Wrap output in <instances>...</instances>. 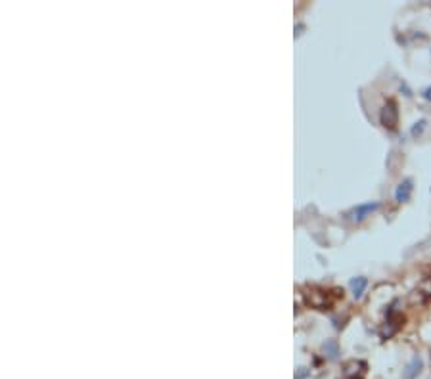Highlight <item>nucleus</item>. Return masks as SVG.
<instances>
[{"mask_svg": "<svg viewBox=\"0 0 431 379\" xmlns=\"http://www.w3.org/2000/svg\"><path fill=\"white\" fill-rule=\"evenodd\" d=\"M379 201H366V203H361V205H357L353 209V211H349V221L351 222H362L364 219H368L372 213H376L377 209H379Z\"/></svg>", "mask_w": 431, "mask_h": 379, "instance_id": "f257e3e1", "label": "nucleus"}, {"mask_svg": "<svg viewBox=\"0 0 431 379\" xmlns=\"http://www.w3.org/2000/svg\"><path fill=\"white\" fill-rule=\"evenodd\" d=\"M379 119H382V125L389 130H395L397 128V123H399V110H397V103L389 102L385 103L382 107V113H379Z\"/></svg>", "mask_w": 431, "mask_h": 379, "instance_id": "f03ea898", "label": "nucleus"}, {"mask_svg": "<svg viewBox=\"0 0 431 379\" xmlns=\"http://www.w3.org/2000/svg\"><path fill=\"white\" fill-rule=\"evenodd\" d=\"M423 370V360L420 355H414L402 370V379H416Z\"/></svg>", "mask_w": 431, "mask_h": 379, "instance_id": "7ed1b4c3", "label": "nucleus"}, {"mask_svg": "<svg viewBox=\"0 0 431 379\" xmlns=\"http://www.w3.org/2000/svg\"><path fill=\"white\" fill-rule=\"evenodd\" d=\"M410 196H412V180H410V178H404V180L395 188V201H397V203H407L408 199H410Z\"/></svg>", "mask_w": 431, "mask_h": 379, "instance_id": "20e7f679", "label": "nucleus"}, {"mask_svg": "<svg viewBox=\"0 0 431 379\" xmlns=\"http://www.w3.org/2000/svg\"><path fill=\"white\" fill-rule=\"evenodd\" d=\"M368 287V280L364 276H357L351 280V289H353V297L354 299H361L364 289Z\"/></svg>", "mask_w": 431, "mask_h": 379, "instance_id": "39448f33", "label": "nucleus"}, {"mask_svg": "<svg viewBox=\"0 0 431 379\" xmlns=\"http://www.w3.org/2000/svg\"><path fill=\"white\" fill-rule=\"evenodd\" d=\"M322 348H324V353L328 355L329 360H337L339 358V347H337V343L334 339H328L324 345H322Z\"/></svg>", "mask_w": 431, "mask_h": 379, "instance_id": "423d86ee", "label": "nucleus"}, {"mask_svg": "<svg viewBox=\"0 0 431 379\" xmlns=\"http://www.w3.org/2000/svg\"><path fill=\"white\" fill-rule=\"evenodd\" d=\"M425 125H427V121L425 119H420V121H416L414 125H412V128H410V136L412 138H418V136L423 134V130H425Z\"/></svg>", "mask_w": 431, "mask_h": 379, "instance_id": "0eeeda50", "label": "nucleus"}, {"mask_svg": "<svg viewBox=\"0 0 431 379\" xmlns=\"http://www.w3.org/2000/svg\"><path fill=\"white\" fill-rule=\"evenodd\" d=\"M422 96H423V100H427V102L431 103V87L423 88V90H422Z\"/></svg>", "mask_w": 431, "mask_h": 379, "instance_id": "6e6552de", "label": "nucleus"}, {"mask_svg": "<svg viewBox=\"0 0 431 379\" xmlns=\"http://www.w3.org/2000/svg\"><path fill=\"white\" fill-rule=\"evenodd\" d=\"M400 90H404V96H408V98L412 96V92H410V88L407 87V83H400Z\"/></svg>", "mask_w": 431, "mask_h": 379, "instance_id": "1a4fd4ad", "label": "nucleus"}]
</instances>
